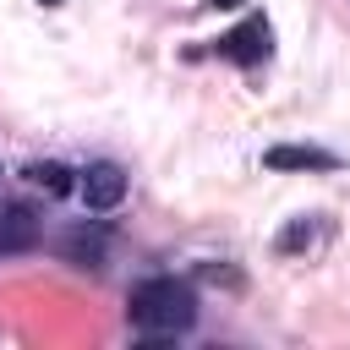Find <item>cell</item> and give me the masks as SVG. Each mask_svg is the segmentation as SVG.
<instances>
[{
	"label": "cell",
	"mask_w": 350,
	"mask_h": 350,
	"mask_svg": "<svg viewBox=\"0 0 350 350\" xmlns=\"http://www.w3.org/2000/svg\"><path fill=\"white\" fill-rule=\"evenodd\" d=\"M312 241H317V224H312V219H290V224L279 230V252H284V257H290V252H306Z\"/></svg>",
	"instance_id": "ba28073f"
},
{
	"label": "cell",
	"mask_w": 350,
	"mask_h": 350,
	"mask_svg": "<svg viewBox=\"0 0 350 350\" xmlns=\"http://www.w3.org/2000/svg\"><path fill=\"white\" fill-rule=\"evenodd\" d=\"M77 268H98L104 262V230H77V235H66V246H60Z\"/></svg>",
	"instance_id": "8992f818"
},
{
	"label": "cell",
	"mask_w": 350,
	"mask_h": 350,
	"mask_svg": "<svg viewBox=\"0 0 350 350\" xmlns=\"http://www.w3.org/2000/svg\"><path fill=\"white\" fill-rule=\"evenodd\" d=\"M126 317H131V328L148 334V339H175V334H186V328L197 323V290H191L186 279H175V273H153V279L131 284Z\"/></svg>",
	"instance_id": "6da1fadb"
},
{
	"label": "cell",
	"mask_w": 350,
	"mask_h": 350,
	"mask_svg": "<svg viewBox=\"0 0 350 350\" xmlns=\"http://www.w3.org/2000/svg\"><path fill=\"white\" fill-rule=\"evenodd\" d=\"M208 5H219V11H235V5H246V0H208Z\"/></svg>",
	"instance_id": "9c48e42d"
},
{
	"label": "cell",
	"mask_w": 350,
	"mask_h": 350,
	"mask_svg": "<svg viewBox=\"0 0 350 350\" xmlns=\"http://www.w3.org/2000/svg\"><path fill=\"white\" fill-rule=\"evenodd\" d=\"M126 197V170L120 164H88V175H82V202L88 208H115Z\"/></svg>",
	"instance_id": "277c9868"
},
{
	"label": "cell",
	"mask_w": 350,
	"mask_h": 350,
	"mask_svg": "<svg viewBox=\"0 0 350 350\" xmlns=\"http://www.w3.org/2000/svg\"><path fill=\"white\" fill-rule=\"evenodd\" d=\"M213 55L230 60V66H262V60H268V22H262V16H246L241 27H230V33L213 44Z\"/></svg>",
	"instance_id": "7a4b0ae2"
},
{
	"label": "cell",
	"mask_w": 350,
	"mask_h": 350,
	"mask_svg": "<svg viewBox=\"0 0 350 350\" xmlns=\"http://www.w3.org/2000/svg\"><path fill=\"white\" fill-rule=\"evenodd\" d=\"M33 241H38V208L33 202H5L0 208V257L33 252Z\"/></svg>",
	"instance_id": "3957f363"
},
{
	"label": "cell",
	"mask_w": 350,
	"mask_h": 350,
	"mask_svg": "<svg viewBox=\"0 0 350 350\" xmlns=\"http://www.w3.org/2000/svg\"><path fill=\"white\" fill-rule=\"evenodd\" d=\"M268 170H339V159L328 148H306V142H279L262 153Z\"/></svg>",
	"instance_id": "5b68a950"
},
{
	"label": "cell",
	"mask_w": 350,
	"mask_h": 350,
	"mask_svg": "<svg viewBox=\"0 0 350 350\" xmlns=\"http://www.w3.org/2000/svg\"><path fill=\"white\" fill-rule=\"evenodd\" d=\"M22 175H27L33 186H44L49 197H60V191H71V170H66V164H55V159H38V164H27Z\"/></svg>",
	"instance_id": "52a82bcc"
},
{
	"label": "cell",
	"mask_w": 350,
	"mask_h": 350,
	"mask_svg": "<svg viewBox=\"0 0 350 350\" xmlns=\"http://www.w3.org/2000/svg\"><path fill=\"white\" fill-rule=\"evenodd\" d=\"M38 5H60V0H38Z\"/></svg>",
	"instance_id": "30bf717a"
}]
</instances>
